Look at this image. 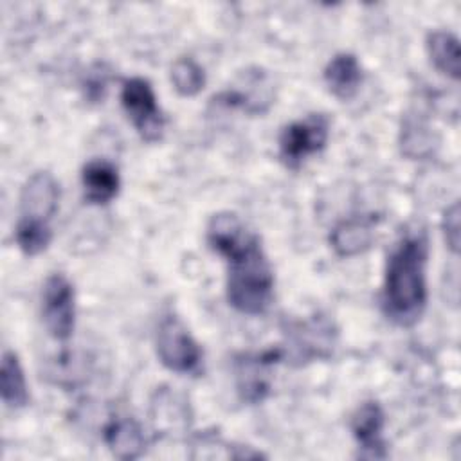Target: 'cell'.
<instances>
[{
    "instance_id": "obj_1",
    "label": "cell",
    "mask_w": 461,
    "mask_h": 461,
    "mask_svg": "<svg viewBox=\"0 0 461 461\" xmlns=\"http://www.w3.org/2000/svg\"><path fill=\"white\" fill-rule=\"evenodd\" d=\"M209 247L227 261V301L245 315H261L274 299V272L254 234L234 212L212 214Z\"/></svg>"
},
{
    "instance_id": "obj_2",
    "label": "cell",
    "mask_w": 461,
    "mask_h": 461,
    "mask_svg": "<svg viewBox=\"0 0 461 461\" xmlns=\"http://www.w3.org/2000/svg\"><path fill=\"white\" fill-rule=\"evenodd\" d=\"M429 241L423 232L400 238L385 265L382 310L398 326H412L427 306Z\"/></svg>"
},
{
    "instance_id": "obj_3",
    "label": "cell",
    "mask_w": 461,
    "mask_h": 461,
    "mask_svg": "<svg viewBox=\"0 0 461 461\" xmlns=\"http://www.w3.org/2000/svg\"><path fill=\"white\" fill-rule=\"evenodd\" d=\"M283 333V358H288L294 366H304L312 360L331 357L337 342V328L321 313L304 321H288Z\"/></svg>"
},
{
    "instance_id": "obj_4",
    "label": "cell",
    "mask_w": 461,
    "mask_h": 461,
    "mask_svg": "<svg viewBox=\"0 0 461 461\" xmlns=\"http://www.w3.org/2000/svg\"><path fill=\"white\" fill-rule=\"evenodd\" d=\"M157 357L164 367L180 375L200 371L202 349L185 324L173 313L164 315L155 335Z\"/></svg>"
},
{
    "instance_id": "obj_5",
    "label": "cell",
    "mask_w": 461,
    "mask_h": 461,
    "mask_svg": "<svg viewBox=\"0 0 461 461\" xmlns=\"http://www.w3.org/2000/svg\"><path fill=\"white\" fill-rule=\"evenodd\" d=\"M330 137V119L324 113H310L286 124L279 133V158L297 169L310 155L324 149Z\"/></svg>"
},
{
    "instance_id": "obj_6",
    "label": "cell",
    "mask_w": 461,
    "mask_h": 461,
    "mask_svg": "<svg viewBox=\"0 0 461 461\" xmlns=\"http://www.w3.org/2000/svg\"><path fill=\"white\" fill-rule=\"evenodd\" d=\"M121 104L142 140L157 142L162 139L166 121L148 79H124L121 88Z\"/></svg>"
},
{
    "instance_id": "obj_7",
    "label": "cell",
    "mask_w": 461,
    "mask_h": 461,
    "mask_svg": "<svg viewBox=\"0 0 461 461\" xmlns=\"http://www.w3.org/2000/svg\"><path fill=\"white\" fill-rule=\"evenodd\" d=\"M41 321L56 340H68L76 324V294L65 274H50L41 292Z\"/></svg>"
},
{
    "instance_id": "obj_8",
    "label": "cell",
    "mask_w": 461,
    "mask_h": 461,
    "mask_svg": "<svg viewBox=\"0 0 461 461\" xmlns=\"http://www.w3.org/2000/svg\"><path fill=\"white\" fill-rule=\"evenodd\" d=\"M283 360L281 346L261 353H243L234 360L236 389L243 402L259 403L270 393V369Z\"/></svg>"
},
{
    "instance_id": "obj_9",
    "label": "cell",
    "mask_w": 461,
    "mask_h": 461,
    "mask_svg": "<svg viewBox=\"0 0 461 461\" xmlns=\"http://www.w3.org/2000/svg\"><path fill=\"white\" fill-rule=\"evenodd\" d=\"M59 203V184L49 171L32 173L20 193L18 220L50 223Z\"/></svg>"
},
{
    "instance_id": "obj_10",
    "label": "cell",
    "mask_w": 461,
    "mask_h": 461,
    "mask_svg": "<svg viewBox=\"0 0 461 461\" xmlns=\"http://www.w3.org/2000/svg\"><path fill=\"white\" fill-rule=\"evenodd\" d=\"M216 104L225 108H238L247 113H265L274 103L272 86L263 70L254 68L243 74V81L240 86L227 88L214 95Z\"/></svg>"
},
{
    "instance_id": "obj_11",
    "label": "cell",
    "mask_w": 461,
    "mask_h": 461,
    "mask_svg": "<svg viewBox=\"0 0 461 461\" xmlns=\"http://www.w3.org/2000/svg\"><path fill=\"white\" fill-rule=\"evenodd\" d=\"M385 414L376 402H364L351 416L349 427L355 441L358 443V457L384 459L387 457L385 441L382 438Z\"/></svg>"
},
{
    "instance_id": "obj_12",
    "label": "cell",
    "mask_w": 461,
    "mask_h": 461,
    "mask_svg": "<svg viewBox=\"0 0 461 461\" xmlns=\"http://www.w3.org/2000/svg\"><path fill=\"white\" fill-rule=\"evenodd\" d=\"M373 216H353L337 223L330 234V245L340 258H351L366 252L375 241Z\"/></svg>"
},
{
    "instance_id": "obj_13",
    "label": "cell",
    "mask_w": 461,
    "mask_h": 461,
    "mask_svg": "<svg viewBox=\"0 0 461 461\" xmlns=\"http://www.w3.org/2000/svg\"><path fill=\"white\" fill-rule=\"evenodd\" d=\"M81 184L88 203L104 205L117 196L121 176L110 160L92 158L81 169Z\"/></svg>"
},
{
    "instance_id": "obj_14",
    "label": "cell",
    "mask_w": 461,
    "mask_h": 461,
    "mask_svg": "<svg viewBox=\"0 0 461 461\" xmlns=\"http://www.w3.org/2000/svg\"><path fill=\"white\" fill-rule=\"evenodd\" d=\"M362 67L355 54L339 52L324 68V83L328 90L340 101L353 99L362 85Z\"/></svg>"
},
{
    "instance_id": "obj_15",
    "label": "cell",
    "mask_w": 461,
    "mask_h": 461,
    "mask_svg": "<svg viewBox=\"0 0 461 461\" xmlns=\"http://www.w3.org/2000/svg\"><path fill=\"white\" fill-rule=\"evenodd\" d=\"M103 436L112 454L119 459H137L146 450V436L133 418H112L106 423Z\"/></svg>"
},
{
    "instance_id": "obj_16",
    "label": "cell",
    "mask_w": 461,
    "mask_h": 461,
    "mask_svg": "<svg viewBox=\"0 0 461 461\" xmlns=\"http://www.w3.org/2000/svg\"><path fill=\"white\" fill-rule=\"evenodd\" d=\"M438 146L436 131L420 113H407L400 130V149L409 158H427Z\"/></svg>"
},
{
    "instance_id": "obj_17",
    "label": "cell",
    "mask_w": 461,
    "mask_h": 461,
    "mask_svg": "<svg viewBox=\"0 0 461 461\" xmlns=\"http://www.w3.org/2000/svg\"><path fill=\"white\" fill-rule=\"evenodd\" d=\"M0 393H2V402L9 409H22L29 403V389H27L25 375L18 360V355L11 349H5L2 355Z\"/></svg>"
},
{
    "instance_id": "obj_18",
    "label": "cell",
    "mask_w": 461,
    "mask_h": 461,
    "mask_svg": "<svg viewBox=\"0 0 461 461\" xmlns=\"http://www.w3.org/2000/svg\"><path fill=\"white\" fill-rule=\"evenodd\" d=\"M427 54L432 65L445 76L459 79V40L448 31H430L427 34Z\"/></svg>"
},
{
    "instance_id": "obj_19",
    "label": "cell",
    "mask_w": 461,
    "mask_h": 461,
    "mask_svg": "<svg viewBox=\"0 0 461 461\" xmlns=\"http://www.w3.org/2000/svg\"><path fill=\"white\" fill-rule=\"evenodd\" d=\"M14 240L22 254L32 258L47 250L52 240V229L50 223H40V221H27L18 220L14 229Z\"/></svg>"
},
{
    "instance_id": "obj_20",
    "label": "cell",
    "mask_w": 461,
    "mask_h": 461,
    "mask_svg": "<svg viewBox=\"0 0 461 461\" xmlns=\"http://www.w3.org/2000/svg\"><path fill=\"white\" fill-rule=\"evenodd\" d=\"M173 88L184 95H196L205 85V72L193 58H178L171 67Z\"/></svg>"
},
{
    "instance_id": "obj_21",
    "label": "cell",
    "mask_w": 461,
    "mask_h": 461,
    "mask_svg": "<svg viewBox=\"0 0 461 461\" xmlns=\"http://www.w3.org/2000/svg\"><path fill=\"white\" fill-rule=\"evenodd\" d=\"M441 229H443V236H445V243L447 247L457 254L459 252V229H461V211H459V202H452L445 212H443V220H441Z\"/></svg>"
}]
</instances>
